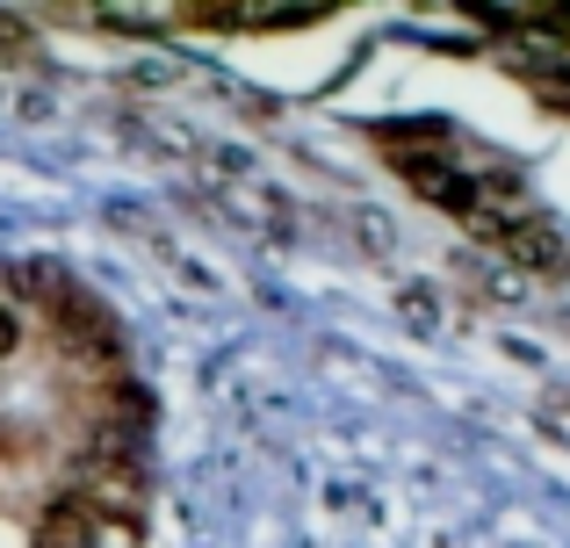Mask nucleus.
Returning a JSON list of instances; mask_svg holds the SVG:
<instances>
[{"label":"nucleus","instance_id":"obj_1","mask_svg":"<svg viewBox=\"0 0 570 548\" xmlns=\"http://www.w3.org/2000/svg\"><path fill=\"white\" fill-rule=\"evenodd\" d=\"M29 548H101V520H95V506H87L80 491H66V498H58V506L37 520Z\"/></svg>","mask_w":570,"mask_h":548},{"label":"nucleus","instance_id":"obj_2","mask_svg":"<svg viewBox=\"0 0 570 548\" xmlns=\"http://www.w3.org/2000/svg\"><path fill=\"white\" fill-rule=\"evenodd\" d=\"M14 347H22V310H14V303H0V361H8Z\"/></svg>","mask_w":570,"mask_h":548}]
</instances>
